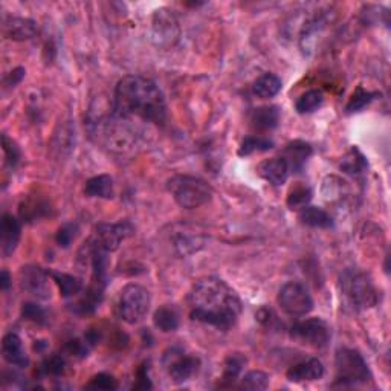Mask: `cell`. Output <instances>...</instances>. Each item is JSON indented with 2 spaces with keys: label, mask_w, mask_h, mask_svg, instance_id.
I'll return each mask as SVG.
<instances>
[{
  "label": "cell",
  "mask_w": 391,
  "mask_h": 391,
  "mask_svg": "<svg viewBox=\"0 0 391 391\" xmlns=\"http://www.w3.org/2000/svg\"><path fill=\"white\" fill-rule=\"evenodd\" d=\"M92 347H94V345L87 341V338L82 336V338H80V340H72V341L67 342L64 345V351L69 356L82 359V358H86L89 355V351L92 350Z\"/></svg>",
  "instance_id": "35"
},
{
  "label": "cell",
  "mask_w": 391,
  "mask_h": 391,
  "mask_svg": "<svg viewBox=\"0 0 391 391\" xmlns=\"http://www.w3.org/2000/svg\"><path fill=\"white\" fill-rule=\"evenodd\" d=\"M2 148H3V153H5L6 164H8L11 168H14L20 162L21 152H20V148L17 147L16 142H14L11 138H8V134H6V133L2 134Z\"/></svg>",
  "instance_id": "36"
},
{
  "label": "cell",
  "mask_w": 391,
  "mask_h": 391,
  "mask_svg": "<svg viewBox=\"0 0 391 391\" xmlns=\"http://www.w3.org/2000/svg\"><path fill=\"white\" fill-rule=\"evenodd\" d=\"M167 188L176 204L185 209L204 207L213 198V188L198 176L176 175L168 179Z\"/></svg>",
  "instance_id": "4"
},
{
  "label": "cell",
  "mask_w": 391,
  "mask_h": 391,
  "mask_svg": "<svg viewBox=\"0 0 391 391\" xmlns=\"http://www.w3.org/2000/svg\"><path fill=\"white\" fill-rule=\"evenodd\" d=\"M112 115L125 121L137 118L142 123L164 125L167 121V101L153 80L127 75L115 87Z\"/></svg>",
  "instance_id": "2"
},
{
  "label": "cell",
  "mask_w": 391,
  "mask_h": 391,
  "mask_svg": "<svg viewBox=\"0 0 391 391\" xmlns=\"http://www.w3.org/2000/svg\"><path fill=\"white\" fill-rule=\"evenodd\" d=\"M179 321H180V315L177 309L175 306H170V304L161 306L153 315V322H155L156 329H159L164 333H170V332H175V330H177Z\"/></svg>",
  "instance_id": "22"
},
{
  "label": "cell",
  "mask_w": 391,
  "mask_h": 391,
  "mask_svg": "<svg viewBox=\"0 0 391 391\" xmlns=\"http://www.w3.org/2000/svg\"><path fill=\"white\" fill-rule=\"evenodd\" d=\"M152 306V295L144 286L130 283L124 286L119 292L115 311L118 318H121L127 324H138L146 318V315Z\"/></svg>",
  "instance_id": "6"
},
{
  "label": "cell",
  "mask_w": 391,
  "mask_h": 391,
  "mask_svg": "<svg viewBox=\"0 0 391 391\" xmlns=\"http://www.w3.org/2000/svg\"><path fill=\"white\" fill-rule=\"evenodd\" d=\"M341 293L353 311L360 312L379 303V290L372 277L359 269H345L340 278Z\"/></svg>",
  "instance_id": "3"
},
{
  "label": "cell",
  "mask_w": 391,
  "mask_h": 391,
  "mask_svg": "<svg viewBox=\"0 0 391 391\" xmlns=\"http://www.w3.org/2000/svg\"><path fill=\"white\" fill-rule=\"evenodd\" d=\"M46 214H48V205L42 204V202L31 200V202H26V204L20 205V216H21V219L26 222L37 220Z\"/></svg>",
  "instance_id": "33"
},
{
  "label": "cell",
  "mask_w": 391,
  "mask_h": 391,
  "mask_svg": "<svg viewBox=\"0 0 391 391\" xmlns=\"http://www.w3.org/2000/svg\"><path fill=\"white\" fill-rule=\"evenodd\" d=\"M322 103H324V94L318 89H312L307 90V92H304L298 98L295 103V109L298 114L302 115L313 114L315 110H318L322 106Z\"/></svg>",
  "instance_id": "26"
},
{
  "label": "cell",
  "mask_w": 391,
  "mask_h": 391,
  "mask_svg": "<svg viewBox=\"0 0 391 391\" xmlns=\"http://www.w3.org/2000/svg\"><path fill=\"white\" fill-rule=\"evenodd\" d=\"M3 35L16 42L31 40L37 35V25L31 19L10 17L3 24Z\"/></svg>",
  "instance_id": "18"
},
{
  "label": "cell",
  "mask_w": 391,
  "mask_h": 391,
  "mask_svg": "<svg viewBox=\"0 0 391 391\" xmlns=\"http://www.w3.org/2000/svg\"><path fill=\"white\" fill-rule=\"evenodd\" d=\"M85 194L87 198L112 199L114 198V179L109 175H98L90 177L85 185Z\"/></svg>",
  "instance_id": "20"
},
{
  "label": "cell",
  "mask_w": 391,
  "mask_h": 391,
  "mask_svg": "<svg viewBox=\"0 0 391 391\" xmlns=\"http://www.w3.org/2000/svg\"><path fill=\"white\" fill-rule=\"evenodd\" d=\"M259 175L270 185L280 186L286 184V180H288L290 175V170H289V165L286 164L283 157L277 156V157H270V159L263 161L259 165Z\"/></svg>",
  "instance_id": "16"
},
{
  "label": "cell",
  "mask_w": 391,
  "mask_h": 391,
  "mask_svg": "<svg viewBox=\"0 0 391 391\" xmlns=\"http://www.w3.org/2000/svg\"><path fill=\"white\" fill-rule=\"evenodd\" d=\"M64 358L60 355H52L46 358L39 367V374L46 376V378H60L64 373Z\"/></svg>",
  "instance_id": "31"
},
{
  "label": "cell",
  "mask_w": 391,
  "mask_h": 391,
  "mask_svg": "<svg viewBox=\"0 0 391 391\" xmlns=\"http://www.w3.org/2000/svg\"><path fill=\"white\" fill-rule=\"evenodd\" d=\"M274 147V142L268 138L261 137H247L243 139L242 146L238 148L240 156H250L252 153H260V152H268Z\"/></svg>",
  "instance_id": "29"
},
{
  "label": "cell",
  "mask_w": 391,
  "mask_h": 391,
  "mask_svg": "<svg viewBox=\"0 0 391 391\" xmlns=\"http://www.w3.org/2000/svg\"><path fill=\"white\" fill-rule=\"evenodd\" d=\"M165 367L173 382L182 383L198 374L200 359L194 355H186L180 349H171L170 353L165 355Z\"/></svg>",
  "instance_id": "11"
},
{
  "label": "cell",
  "mask_w": 391,
  "mask_h": 391,
  "mask_svg": "<svg viewBox=\"0 0 391 391\" xmlns=\"http://www.w3.org/2000/svg\"><path fill=\"white\" fill-rule=\"evenodd\" d=\"M134 228L129 220L118 223H101L95 228L94 236L87 242L106 252L116 251L125 238L133 236Z\"/></svg>",
  "instance_id": "8"
},
{
  "label": "cell",
  "mask_w": 391,
  "mask_h": 391,
  "mask_svg": "<svg viewBox=\"0 0 391 391\" xmlns=\"http://www.w3.org/2000/svg\"><path fill=\"white\" fill-rule=\"evenodd\" d=\"M10 286H11V275L8 270L3 269L2 274H0V288H2L3 290H8Z\"/></svg>",
  "instance_id": "41"
},
{
  "label": "cell",
  "mask_w": 391,
  "mask_h": 391,
  "mask_svg": "<svg viewBox=\"0 0 391 391\" xmlns=\"http://www.w3.org/2000/svg\"><path fill=\"white\" fill-rule=\"evenodd\" d=\"M290 336L309 347L324 349L330 341V329L321 318H309L295 322L290 327Z\"/></svg>",
  "instance_id": "9"
},
{
  "label": "cell",
  "mask_w": 391,
  "mask_h": 391,
  "mask_svg": "<svg viewBox=\"0 0 391 391\" xmlns=\"http://www.w3.org/2000/svg\"><path fill=\"white\" fill-rule=\"evenodd\" d=\"M281 311L290 317H304L313 309L312 295L304 284L298 281L286 283L277 298Z\"/></svg>",
  "instance_id": "7"
},
{
  "label": "cell",
  "mask_w": 391,
  "mask_h": 391,
  "mask_svg": "<svg viewBox=\"0 0 391 391\" xmlns=\"http://www.w3.org/2000/svg\"><path fill=\"white\" fill-rule=\"evenodd\" d=\"M87 390H103V391H114L118 388V382L112 374L98 373L86 385Z\"/></svg>",
  "instance_id": "34"
},
{
  "label": "cell",
  "mask_w": 391,
  "mask_h": 391,
  "mask_svg": "<svg viewBox=\"0 0 391 391\" xmlns=\"http://www.w3.org/2000/svg\"><path fill=\"white\" fill-rule=\"evenodd\" d=\"M21 236V225L17 217L12 214H5L0 222V247L5 257L16 251L19 240Z\"/></svg>",
  "instance_id": "13"
},
{
  "label": "cell",
  "mask_w": 391,
  "mask_h": 391,
  "mask_svg": "<svg viewBox=\"0 0 391 391\" xmlns=\"http://www.w3.org/2000/svg\"><path fill=\"white\" fill-rule=\"evenodd\" d=\"M133 388L137 390H147V388H152V382L148 379V374H147V367L146 364L142 365L139 370H138V381L134 383Z\"/></svg>",
  "instance_id": "39"
},
{
  "label": "cell",
  "mask_w": 391,
  "mask_h": 391,
  "mask_svg": "<svg viewBox=\"0 0 391 391\" xmlns=\"http://www.w3.org/2000/svg\"><path fill=\"white\" fill-rule=\"evenodd\" d=\"M268 387H269V376L265 372L260 370L246 373L242 378V383H240V388L252 390V391L266 390Z\"/></svg>",
  "instance_id": "32"
},
{
  "label": "cell",
  "mask_w": 391,
  "mask_h": 391,
  "mask_svg": "<svg viewBox=\"0 0 391 391\" xmlns=\"http://www.w3.org/2000/svg\"><path fill=\"white\" fill-rule=\"evenodd\" d=\"M193 321L229 330L242 313V302L231 286L217 277H205L193 284L186 297Z\"/></svg>",
  "instance_id": "1"
},
{
  "label": "cell",
  "mask_w": 391,
  "mask_h": 391,
  "mask_svg": "<svg viewBox=\"0 0 391 391\" xmlns=\"http://www.w3.org/2000/svg\"><path fill=\"white\" fill-rule=\"evenodd\" d=\"M312 152L313 150L309 142L297 139L286 144L280 156L289 165L290 173H299L304 168L307 159L312 156Z\"/></svg>",
  "instance_id": "14"
},
{
  "label": "cell",
  "mask_w": 391,
  "mask_h": 391,
  "mask_svg": "<svg viewBox=\"0 0 391 391\" xmlns=\"http://www.w3.org/2000/svg\"><path fill=\"white\" fill-rule=\"evenodd\" d=\"M78 236V225L77 223H66L62 228L58 229L55 240L58 246L62 247H69L72 242Z\"/></svg>",
  "instance_id": "38"
},
{
  "label": "cell",
  "mask_w": 391,
  "mask_h": 391,
  "mask_svg": "<svg viewBox=\"0 0 391 391\" xmlns=\"http://www.w3.org/2000/svg\"><path fill=\"white\" fill-rule=\"evenodd\" d=\"M376 96H378V92H368V90L363 87H358L355 94L350 96L347 106H345V112L347 114H356V112H360L364 107H367Z\"/></svg>",
  "instance_id": "30"
},
{
  "label": "cell",
  "mask_w": 391,
  "mask_h": 391,
  "mask_svg": "<svg viewBox=\"0 0 391 391\" xmlns=\"http://www.w3.org/2000/svg\"><path fill=\"white\" fill-rule=\"evenodd\" d=\"M322 376H324V365H322L318 358H311L303 360V363L292 365L288 373H286V378L295 383L318 381Z\"/></svg>",
  "instance_id": "15"
},
{
  "label": "cell",
  "mask_w": 391,
  "mask_h": 391,
  "mask_svg": "<svg viewBox=\"0 0 391 391\" xmlns=\"http://www.w3.org/2000/svg\"><path fill=\"white\" fill-rule=\"evenodd\" d=\"M152 35L159 48H171L180 39V26L176 14L168 8L155 11L152 20Z\"/></svg>",
  "instance_id": "10"
},
{
  "label": "cell",
  "mask_w": 391,
  "mask_h": 391,
  "mask_svg": "<svg viewBox=\"0 0 391 391\" xmlns=\"http://www.w3.org/2000/svg\"><path fill=\"white\" fill-rule=\"evenodd\" d=\"M49 274L52 277V280H54L55 284L58 286L62 297L64 298L77 297L78 293L85 290L82 281L77 277H73L71 274H64V272H49Z\"/></svg>",
  "instance_id": "24"
},
{
  "label": "cell",
  "mask_w": 391,
  "mask_h": 391,
  "mask_svg": "<svg viewBox=\"0 0 391 391\" xmlns=\"http://www.w3.org/2000/svg\"><path fill=\"white\" fill-rule=\"evenodd\" d=\"M21 317L26 321L35 322V324H44V322H46V312L37 303H24V307H21Z\"/></svg>",
  "instance_id": "37"
},
{
  "label": "cell",
  "mask_w": 391,
  "mask_h": 391,
  "mask_svg": "<svg viewBox=\"0 0 391 391\" xmlns=\"http://www.w3.org/2000/svg\"><path fill=\"white\" fill-rule=\"evenodd\" d=\"M251 123L259 130H272L280 123V110L277 106H261L252 112Z\"/></svg>",
  "instance_id": "23"
},
{
  "label": "cell",
  "mask_w": 391,
  "mask_h": 391,
  "mask_svg": "<svg viewBox=\"0 0 391 391\" xmlns=\"http://www.w3.org/2000/svg\"><path fill=\"white\" fill-rule=\"evenodd\" d=\"M2 356L10 365L19 368H26L29 365V358L24 349V342L17 333H8L3 336Z\"/></svg>",
  "instance_id": "17"
},
{
  "label": "cell",
  "mask_w": 391,
  "mask_h": 391,
  "mask_svg": "<svg viewBox=\"0 0 391 391\" xmlns=\"http://www.w3.org/2000/svg\"><path fill=\"white\" fill-rule=\"evenodd\" d=\"M283 87L281 80L277 77L275 73H263L261 77L254 81L252 86V94L255 96L261 98V100H270L275 95L280 94V90Z\"/></svg>",
  "instance_id": "21"
},
{
  "label": "cell",
  "mask_w": 391,
  "mask_h": 391,
  "mask_svg": "<svg viewBox=\"0 0 391 391\" xmlns=\"http://www.w3.org/2000/svg\"><path fill=\"white\" fill-rule=\"evenodd\" d=\"M25 77V69L24 67H17V69H14L8 77L5 78V86L6 87H14L16 85H19V82L21 81V78Z\"/></svg>",
  "instance_id": "40"
},
{
  "label": "cell",
  "mask_w": 391,
  "mask_h": 391,
  "mask_svg": "<svg viewBox=\"0 0 391 391\" xmlns=\"http://www.w3.org/2000/svg\"><path fill=\"white\" fill-rule=\"evenodd\" d=\"M312 200V190L307 185H295L292 188L288 194V204L289 209L292 211H299L304 207L309 205V202Z\"/></svg>",
  "instance_id": "27"
},
{
  "label": "cell",
  "mask_w": 391,
  "mask_h": 391,
  "mask_svg": "<svg viewBox=\"0 0 391 391\" xmlns=\"http://www.w3.org/2000/svg\"><path fill=\"white\" fill-rule=\"evenodd\" d=\"M335 370L333 387H355L372 379V372L364 356L355 349L344 347L336 351Z\"/></svg>",
  "instance_id": "5"
},
{
  "label": "cell",
  "mask_w": 391,
  "mask_h": 391,
  "mask_svg": "<svg viewBox=\"0 0 391 391\" xmlns=\"http://www.w3.org/2000/svg\"><path fill=\"white\" fill-rule=\"evenodd\" d=\"M245 364H246V358L242 355V353H231V355L225 359L220 387L234 385V382L238 379Z\"/></svg>",
  "instance_id": "25"
},
{
  "label": "cell",
  "mask_w": 391,
  "mask_h": 391,
  "mask_svg": "<svg viewBox=\"0 0 391 391\" xmlns=\"http://www.w3.org/2000/svg\"><path fill=\"white\" fill-rule=\"evenodd\" d=\"M299 222L306 227L315 228V229H330L333 228V219L326 209L307 205L303 209H299Z\"/></svg>",
  "instance_id": "19"
},
{
  "label": "cell",
  "mask_w": 391,
  "mask_h": 391,
  "mask_svg": "<svg viewBox=\"0 0 391 391\" xmlns=\"http://www.w3.org/2000/svg\"><path fill=\"white\" fill-rule=\"evenodd\" d=\"M49 272L37 265L24 266L20 270V284L21 289L31 293V295L48 299L51 298L49 288Z\"/></svg>",
  "instance_id": "12"
},
{
  "label": "cell",
  "mask_w": 391,
  "mask_h": 391,
  "mask_svg": "<svg viewBox=\"0 0 391 391\" xmlns=\"http://www.w3.org/2000/svg\"><path fill=\"white\" fill-rule=\"evenodd\" d=\"M341 168L345 173H350V175H353V176L360 175V173H364L367 170V161H365V157L363 156V153H360L358 148L353 147L342 159Z\"/></svg>",
  "instance_id": "28"
}]
</instances>
